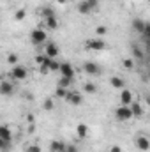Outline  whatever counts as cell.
<instances>
[{
  "label": "cell",
  "mask_w": 150,
  "mask_h": 152,
  "mask_svg": "<svg viewBox=\"0 0 150 152\" xmlns=\"http://www.w3.org/2000/svg\"><path fill=\"white\" fill-rule=\"evenodd\" d=\"M85 48H87V50L101 51V50H106L108 44H106V41H104L103 37H92V39H88V41L85 42Z\"/></svg>",
  "instance_id": "obj_1"
},
{
  "label": "cell",
  "mask_w": 150,
  "mask_h": 152,
  "mask_svg": "<svg viewBox=\"0 0 150 152\" xmlns=\"http://www.w3.org/2000/svg\"><path fill=\"white\" fill-rule=\"evenodd\" d=\"M46 39H48V34H46L44 28H34V30L30 32V41H32V44H36V46L44 44Z\"/></svg>",
  "instance_id": "obj_2"
},
{
  "label": "cell",
  "mask_w": 150,
  "mask_h": 152,
  "mask_svg": "<svg viewBox=\"0 0 150 152\" xmlns=\"http://www.w3.org/2000/svg\"><path fill=\"white\" fill-rule=\"evenodd\" d=\"M115 118H117V120H120V122H129V120L133 118L131 108H129V106H124V104H120V106L115 110Z\"/></svg>",
  "instance_id": "obj_3"
},
{
  "label": "cell",
  "mask_w": 150,
  "mask_h": 152,
  "mask_svg": "<svg viewBox=\"0 0 150 152\" xmlns=\"http://www.w3.org/2000/svg\"><path fill=\"white\" fill-rule=\"evenodd\" d=\"M58 73L64 76V78H69V80H74V76H76L74 67H73V64H71L69 60H64V62H60Z\"/></svg>",
  "instance_id": "obj_4"
},
{
  "label": "cell",
  "mask_w": 150,
  "mask_h": 152,
  "mask_svg": "<svg viewBox=\"0 0 150 152\" xmlns=\"http://www.w3.org/2000/svg\"><path fill=\"white\" fill-rule=\"evenodd\" d=\"M9 76H11L12 80H18V81H21V80H25V78L28 76V71H27V67H25V66H20V64H16V66L11 69Z\"/></svg>",
  "instance_id": "obj_5"
},
{
  "label": "cell",
  "mask_w": 150,
  "mask_h": 152,
  "mask_svg": "<svg viewBox=\"0 0 150 152\" xmlns=\"http://www.w3.org/2000/svg\"><path fill=\"white\" fill-rule=\"evenodd\" d=\"M83 71H85L88 76H97L99 73H101V67H99V64H95V62L88 60V62H85V64H83Z\"/></svg>",
  "instance_id": "obj_6"
},
{
  "label": "cell",
  "mask_w": 150,
  "mask_h": 152,
  "mask_svg": "<svg viewBox=\"0 0 150 152\" xmlns=\"http://www.w3.org/2000/svg\"><path fill=\"white\" fill-rule=\"evenodd\" d=\"M66 99H67V103L73 104V106H79V104L83 103V96H81L79 92H76V90H69Z\"/></svg>",
  "instance_id": "obj_7"
},
{
  "label": "cell",
  "mask_w": 150,
  "mask_h": 152,
  "mask_svg": "<svg viewBox=\"0 0 150 152\" xmlns=\"http://www.w3.org/2000/svg\"><path fill=\"white\" fill-rule=\"evenodd\" d=\"M134 143H136V147H138L140 151H143V152H147L150 149V140L145 136V134L136 136V138H134Z\"/></svg>",
  "instance_id": "obj_8"
},
{
  "label": "cell",
  "mask_w": 150,
  "mask_h": 152,
  "mask_svg": "<svg viewBox=\"0 0 150 152\" xmlns=\"http://www.w3.org/2000/svg\"><path fill=\"white\" fill-rule=\"evenodd\" d=\"M44 55H46L48 58H57V57H58V46H57L55 42H46V46H44Z\"/></svg>",
  "instance_id": "obj_9"
},
{
  "label": "cell",
  "mask_w": 150,
  "mask_h": 152,
  "mask_svg": "<svg viewBox=\"0 0 150 152\" xmlns=\"http://www.w3.org/2000/svg\"><path fill=\"white\" fill-rule=\"evenodd\" d=\"M133 101H134V97H133V92H131V90H127V88H122V90H120V104H124V106H129Z\"/></svg>",
  "instance_id": "obj_10"
},
{
  "label": "cell",
  "mask_w": 150,
  "mask_h": 152,
  "mask_svg": "<svg viewBox=\"0 0 150 152\" xmlns=\"http://www.w3.org/2000/svg\"><path fill=\"white\" fill-rule=\"evenodd\" d=\"M147 25H149V23H147L145 20H141V18H134V20H133V28L136 30V34H143V30L147 28Z\"/></svg>",
  "instance_id": "obj_11"
},
{
  "label": "cell",
  "mask_w": 150,
  "mask_h": 152,
  "mask_svg": "<svg viewBox=\"0 0 150 152\" xmlns=\"http://www.w3.org/2000/svg\"><path fill=\"white\" fill-rule=\"evenodd\" d=\"M14 92V85L11 83V81H0V94L2 96H11Z\"/></svg>",
  "instance_id": "obj_12"
},
{
  "label": "cell",
  "mask_w": 150,
  "mask_h": 152,
  "mask_svg": "<svg viewBox=\"0 0 150 152\" xmlns=\"http://www.w3.org/2000/svg\"><path fill=\"white\" fill-rule=\"evenodd\" d=\"M44 27H46L48 30H57V28H58V20H57V16L53 14V16L44 18Z\"/></svg>",
  "instance_id": "obj_13"
},
{
  "label": "cell",
  "mask_w": 150,
  "mask_h": 152,
  "mask_svg": "<svg viewBox=\"0 0 150 152\" xmlns=\"http://www.w3.org/2000/svg\"><path fill=\"white\" fill-rule=\"evenodd\" d=\"M110 83H111L113 88H117V90H122V88H125V80H124L122 76H111Z\"/></svg>",
  "instance_id": "obj_14"
},
{
  "label": "cell",
  "mask_w": 150,
  "mask_h": 152,
  "mask_svg": "<svg viewBox=\"0 0 150 152\" xmlns=\"http://www.w3.org/2000/svg\"><path fill=\"white\" fill-rule=\"evenodd\" d=\"M131 53H133V60H134V62H136V60L140 62V60H143V58H145V53H143V51H141V48H138L136 44H133V46H131Z\"/></svg>",
  "instance_id": "obj_15"
},
{
  "label": "cell",
  "mask_w": 150,
  "mask_h": 152,
  "mask_svg": "<svg viewBox=\"0 0 150 152\" xmlns=\"http://www.w3.org/2000/svg\"><path fill=\"white\" fill-rule=\"evenodd\" d=\"M129 108H131L133 117H136V118H140V117L143 115V108H141V104H140V103H136V101H133V103L129 104Z\"/></svg>",
  "instance_id": "obj_16"
},
{
  "label": "cell",
  "mask_w": 150,
  "mask_h": 152,
  "mask_svg": "<svg viewBox=\"0 0 150 152\" xmlns=\"http://www.w3.org/2000/svg\"><path fill=\"white\" fill-rule=\"evenodd\" d=\"M0 138L5 140V142H11L12 140V133H11V127L9 126H0Z\"/></svg>",
  "instance_id": "obj_17"
},
{
  "label": "cell",
  "mask_w": 150,
  "mask_h": 152,
  "mask_svg": "<svg viewBox=\"0 0 150 152\" xmlns=\"http://www.w3.org/2000/svg\"><path fill=\"white\" fill-rule=\"evenodd\" d=\"M46 67H48V71H51V73H58L60 62H58L57 58H48V60H46Z\"/></svg>",
  "instance_id": "obj_18"
},
{
  "label": "cell",
  "mask_w": 150,
  "mask_h": 152,
  "mask_svg": "<svg viewBox=\"0 0 150 152\" xmlns=\"http://www.w3.org/2000/svg\"><path fill=\"white\" fill-rule=\"evenodd\" d=\"M64 147H66V143L60 142V140H53L50 143V151L51 152H64Z\"/></svg>",
  "instance_id": "obj_19"
},
{
  "label": "cell",
  "mask_w": 150,
  "mask_h": 152,
  "mask_svg": "<svg viewBox=\"0 0 150 152\" xmlns=\"http://www.w3.org/2000/svg\"><path fill=\"white\" fill-rule=\"evenodd\" d=\"M76 9H78V12H79V14H83V16H87V14H90V12H92V9L87 5V2H85V0H81V2L78 4V7H76Z\"/></svg>",
  "instance_id": "obj_20"
},
{
  "label": "cell",
  "mask_w": 150,
  "mask_h": 152,
  "mask_svg": "<svg viewBox=\"0 0 150 152\" xmlns=\"http://www.w3.org/2000/svg\"><path fill=\"white\" fill-rule=\"evenodd\" d=\"M76 133H78L79 138H85V136L88 134V126H87V124H78V126H76Z\"/></svg>",
  "instance_id": "obj_21"
},
{
  "label": "cell",
  "mask_w": 150,
  "mask_h": 152,
  "mask_svg": "<svg viewBox=\"0 0 150 152\" xmlns=\"http://www.w3.org/2000/svg\"><path fill=\"white\" fill-rule=\"evenodd\" d=\"M83 90H85L87 94H95V92H97V85H95L94 81H87V83L83 85Z\"/></svg>",
  "instance_id": "obj_22"
},
{
  "label": "cell",
  "mask_w": 150,
  "mask_h": 152,
  "mask_svg": "<svg viewBox=\"0 0 150 152\" xmlns=\"http://www.w3.org/2000/svg\"><path fill=\"white\" fill-rule=\"evenodd\" d=\"M53 14H55V11H53L51 5H44V7L41 9V16H42V20L48 18V16H53Z\"/></svg>",
  "instance_id": "obj_23"
},
{
  "label": "cell",
  "mask_w": 150,
  "mask_h": 152,
  "mask_svg": "<svg viewBox=\"0 0 150 152\" xmlns=\"http://www.w3.org/2000/svg\"><path fill=\"white\" fill-rule=\"evenodd\" d=\"M108 32H110V28H108V27H104V25H101V27H95V30H94V34H95L97 37H104Z\"/></svg>",
  "instance_id": "obj_24"
},
{
  "label": "cell",
  "mask_w": 150,
  "mask_h": 152,
  "mask_svg": "<svg viewBox=\"0 0 150 152\" xmlns=\"http://www.w3.org/2000/svg\"><path fill=\"white\" fill-rule=\"evenodd\" d=\"M25 18H27V9L21 7V9H18V11L14 12V20H16V21H21V20H25Z\"/></svg>",
  "instance_id": "obj_25"
},
{
  "label": "cell",
  "mask_w": 150,
  "mask_h": 152,
  "mask_svg": "<svg viewBox=\"0 0 150 152\" xmlns=\"http://www.w3.org/2000/svg\"><path fill=\"white\" fill-rule=\"evenodd\" d=\"M71 83H73V80L64 78V76H60V80H58V87H62V88H69V87H71Z\"/></svg>",
  "instance_id": "obj_26"
},
{
  "label": "cell",
  "mask_w": 150,
  "mask_h": 152,
  "mask_svg": "<svg viewBox=\"0 0 150 152\" xmlns=\"http://www.w3.org/2000/svg\"><path fill=\"white\" fill-rule=\"evenodd\" d=\"M20 62V57L16 55V53H9L7 55V64H11V66H16Z\"/></svg>",
  "instance_id": "obj_27"
},
{
  "label": "cell",
  "mask_w": 150,
  "mask_h": 152,
  "mask_svg": "<svg viewBox=\"0 0 150 152\" xmlns=\"http://www.w3.org/2000/svg\"><path fill=\"white\" fill-rule=\"evenodd\" d=\"M67 92H69V88H62V87H57V90H55L57 97H60V99H66L67 97Z\"/></svg>",
  "instance_id": "obj_28"
},
{
  "label": "cell",
  "mask_w": 150,
  "mask_h": 152,
  "mask_svg": "<svg viewBox=\"0 0 150 152\" xmlns=\"http://www.w3.org/2000/svg\"><path fill=\"white\" fill-rule=\"evenodd\" d=\"M134 64H136V62H134L133 58H124V60H122V66H124L125 69H133Z\"/></svg>",
  "instance_id": "obj_29"
},
{
  "label": "cell",
  "mask_w": 150,
  "mask_h": 152,
  "mask_svg": "<svg viewBox=\"0 0 150 152\" xmlns=\"http://www.w3.org/2000/svg\"><path fill=\"white\" fill-rule=\"evenodd\" d=\"M42 108H44L46 112H50V110H53V108H55V104H53V101L48 97V99H44V104H42Z\"/></svg>",
  "instance_id": "obj_30"
},
{
  "label": "cell",
  "mask_w": 150,
  "mask_h": 152,
  "mask_svg": "<svg viewBox=\"0 0 150 152\" xmlns=\"http://www.w3.org/2000/svg\"><path fill=\"white\" fill-rule=\"evenodd\" d=\"M64 152H79V147H76L74 143H67L64 147Z\"/></svg>",
  "instance_id": "obj_31"
},
{
  "label": "cell",
  "mask_w": 150,
  "mask_h": 152,
  "mask_svg": "<svg viewBox=\"0 0 150 152\" xmlns=\"http://www.w3.org/2000/svg\"><path fill=\"white\" fill-rule=\"evenodd\" d=\"M85 2H87V5H88L92 11H95V9L99 7V0H85Z\"/></svg>",
  "instance_id": "obj_32"
},
{
  "label": "cell",
  "mask_w": 150,
  "mask_h": 152,
  "mask_svg": "<svg viewBox=\"0 0 150 152\" xmlns=\"http://www.w3.org/2000/svg\"><path fill=\"white\" fill-rule=\"evenodd\" d=\"M11 149V142H5L0 138V151H9Z\"/></svg>",
  "instance_id": "obj_33"
},
{
  "label": "cell",
  "mask_w": 150,
  "mask_h": 152,
  "mask_svg": "<svg viewBox=\"0 0 150 152\" xmlns=\"http://www.w3.org/2000/svg\"><path fill=\"white\" fill-rule=\"evenodd\" d=\"M27 152H41V147L39 145H28V149H27Z\"/></svg>",
  "instance_id": "obj_34"
},
{
  "label": "cell",
  "mask_w": 150,
  "mask_h": 152,
  "mask_svg": "<svg viewBox=\"0 0 150 152\" xmlns=\"http://www.w3.org/2000/svg\"><path fill=\"white\" fill-rule=\"evenodd\" d=\"M108 152H124V151H122L120 145H111V147L108 149Z\"/></svg>",
  "instance_id": "obj_35"
},
{
  "label": "cell",
  "mask_w": 150,
  "mask_h": 152,
  "mask_svg": "<svg viewBox=\"0 0 150 152\" xmlns=\"http://www.w3.org/2000/svg\"><path fill=\"white\" fill-rule=\"evenodd\" d=\"M57 2H58V4H66L67 0H57Z\"/></svg>",
  "instance_id": "obj_36"
}]
</instances>
